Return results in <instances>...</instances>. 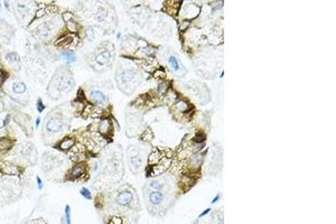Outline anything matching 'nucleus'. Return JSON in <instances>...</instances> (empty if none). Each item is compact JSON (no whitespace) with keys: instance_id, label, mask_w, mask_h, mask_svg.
<instances>
[{"instance_id":"obj_1","label":"nucleus","mask_w":336,"mask_h":224,"mask_svg":"<svg viewBox=\"0 0 336 224\" xmlns=\"http://www.w3.org/2000/svg\"><path fill=\"white\" fill-rule=\"evenodd\" d=\"M74 85L75 81L71 71L61 66L56 69L47 86V94L53 100H59L62 96L70 93Z\"/></svg>"},{"instance_id":"obj_2","label":"nucleus","mask_w":336,"mask_h":224,"mask_svg":"<svg viewBox=\"0 0 336 224\" xmlns=\"http://www.w3.org/2000/svg\"><path fill=\"white\" fill-rule=\"evenodd\" d=\"M118 87L126 94H131L141 83V74L129 66H120L116 73Z\"/></svg>"},{"instance_id":"obj_3","label":"nucleus","mask_w":336,"mask_h":224,"mask_svg":"<svg viewBox=\"0 0 336 224\" xmlns=\"http://www.w3.org/2000/svg\"><path fill=\"white\" fill-rule=\"evenodd\" d=\"M113 60V46L111 43H104L99 46L92 54L91 67L98 72L109 69Z\"/></svg>"},{"instance_id":"obj_4","label":"nucleus","mask_w":336,"mask_h":224,"mask_svg":"<svg viewBox=\"0 0 336 224\" xmlns=\"http://www.w3.org/2000/svg\"><path fill=\"white\" fill-rule=\"evenodd\" d=\"M65 122L63 119V115L59 113H55L54 115H50L45 122V130L48 133H59L64 130Z\"/></svg>"},{"instance_id":"obj_5","label":"nucleus","mask_w":336,"mask_h":224,"mask_svg":"<svg viewBox=\"0 0 336 224\" xmlns=\"http://www.w3.org/2000/svg\"><path fill=\"white\" fill-rule=\"evenodd\" d=\"M167 64L169 69H171V73L177 78H183L186 74V67L183 65L180 60L177 58L176 55L169 53L167 56Z\"/></svg>"},{"instance_id":"obj_6","label":"nucleus","mask_w":336,"mask_h":224,"mask_svg":"<svg viewBox=\"0 0 336 224\" xmlns=\"http://www.w3.org/2000/svg\"><path fill=\"white\" fill-rule=\"evenodd\" d=\"M32 2H18L17 3V17H19L20 21H28L32 17V8L29 5Z\"/></svg>"},{"instance_id":"obj_7","label":"nucleus","mask_w":336,"mask_h":224,"mask_svg":"<svg viewBox=\"0 0 336 224\" xmlns=\"http://www.w3.org/2000/svg\"><path fill=\"white\" fill-rule=\"evenodd\" d=\"M134 201V193L130 190H122L117 194V203L120 206H129Z\"/></svg>"},{"instance_id":"obj_8","label":"nucleus","mask_w":336,"mask_h":224,"mask_svg":"<svg viewBox=\"0 0 336 224\" xmlns=\"http://www.w3.org/2000/svg\"><path fill=\"white\" fill-rule=\"evenodd\" d=\"M53 32V25L50 21H46L42 25L36 28V30L34 32V34L36 35L38 38L41 39H47L50 37V34Z\"/></svg>"},{"instance_id":"obj_9","label":"nucleus","mask_w":336,"mask_h":224,"mask_svg":"<svg viewBox=\"0 0 336 224\" xmlns=\"http://www.w3.org/2000/svg\"><path fill=\"white\" fill-rule=\"evenodd\" d=\"M89 98L90 100L95 102L96 104H105L108 102V96L104 92H102L101 90H96V89H93L89 92Z\"/></svg>"},{"instance_id":"obj_10","label":"nucleus","mask_w":336,"mask_h":224,"mask_svg":"<svg viewBox=\"0 0 336 224\" xmlns=\"http://www.w3.org/2000/svg\"><path fill=\"white\" fill-rule=\"evenodd\" d=\"M165 198H166L165 194L160 190H152L148 195V201L150 203V205H154V206L160 205L165 201Z\"/></svg>"},{"instance_id":"obj_11","label":"nucleus","mask_w":336,"mask_h":224,"mask_svg":"<svg viewBox=\"0 0 336 224\" xmlns=\"http://www.w3.org/2000/svg\"><path fill=\"white\" fill-rule=\"evenodd\" d=\"M129 165L132 169V172H138L141 166H143V157L139 154H130V158H129Z\"/></svg>"},{"instance_id":"obj_12","label":"nucleus","mask_w":336,"mask_h":224,"mask_svg":"<svg viewBox=\"0 0 336 224\" xmlns=\"http://www.w3.org/2000/svg\"><path fill=\"white\" fill-rule=\"evenodd\" d=\"M84 166L81 164H77L75 165L70 172H68V178L72 181H74V179H77V178H80L81 176H82V174L84 172Z\"/></svg>"},{"instance_id":"obj_13","label":"nucleus","mask_w":336,"mask_h":224,"mask_svg":"<svg viewBox=\"0 0 336 224\" xmlns=\"http://www.w3.org/2000/svg\"><path fill=\"white\" fill-rule=\"evenodd\" d=\"M5 60H6V62H7L8 64L12 65V66H19V65H20V57H19V55L15 52L7 53L6 56H5Z\"/></svg>"},{"instance_id":"obj_14","label":"nucleus","mask_w":336,"mask_h":224,"mask_svg":"<svg viewBox=\"0 0 336 224\" xmlns=\"http://www.w3.org/2000/svg\"><path fill=\"white\" fill-rule=\"evenodd\" d=\"M11 90L15 94H24L27 92V85L24 82L18 81V82H14L11 84Z\"/></svg>"},{"instance_id":"obj_15","label":"nucleus","mask_w":336,"mask_h":224,"mask_svg":"<svg viewBox=\"0 0 336 224\" xmlns=\"http://www.w3.org/2000/svg\"><path fill=\"white\" fill-rule=\"evenodd\" d=\"M110 129H111V123L109 122V120L104 119V120L101 121L100 124H99V131L102 135H107Z\"/></svg>"},{"instance_id":"obj_16","label":"nucleus","mask_w":336,"mask_h":224,"mask_svg":"<svg viewBox=\"0 0 336 224\" xmlns=\"http://www.w3.org/2000/svg\"><path fill=\"white\" fill-rule=\"evenodd\" d=\"M61 56L66 60L67 63H74V62L76 60L75 54H74L73 52H71V51H63L62 54H61Z\"/></svg>"},{"instance_id":"obj_17","label":"nucleus","mask_w":336,"mask_h":224,"mask_svg":"<svg viewBox=\"0 0 336 224\" xmlns=\"http://www.w3.org/2000/svg\"><path fill=\"white\" fill-rule=\"evenodd\" d=\"M164 181H160V179H152V181L149 183V187H150L151 190H161L162 187H164Z\"/></svg>"},{"instance_id":"obj_18","label":"nucleus","mask_w":336,"mask_h":224,"mask_svg":"<svg viewBox=\"0 0 336 224\" xmlns=\"http://www.w3.org/2000/svg\"><path fill=\"white\" fill-rule=\"evenodd\" d=\"M73 144H74L73 139L66 138V139H64V140L61 142V145H59V148H61L62 150H67V149H70L71 147L73 146Z\"/></svg>"},{"instance_id":"obj_19","label":"nucleus","mask_w":336,"mask_h":224,"mask_svg":"<svg viewBox=\"0 0 336 224\" xmlns=\"http://www.w3.org/2000/svg\"><path fill=\"white\" fill-rule=\"evenodd\" d=\"M160 158H161L160 153H157V151L152 153L150 155V157H149V164H158L159 161H161Z\"/></svg>"},{"instance_id":"obj_20","label":"nucleus","mask_w":336,"mask_h":224,"mask_svg":"<svg viewBox=\"0 0 336 224\" xmlns=\"http://www.w3.org/2000/svg\"><path fill=\"white\" fill-rule=\"evenodd\" d=\"M177 109H178V111L179 112H187L188 111V109H189V105H188V103L187 102H185V101H179V102H177L176 104Z\"/></svg>"},{"instance_id":"obj_21","label":"nucleus","mask_w":336,"mask_h":224,"mask_svg":"<svg viewBox=\"0 0 336 224\" xmlns=\"http://www.w3.org/2000/svg\"><path fill=\"white\" fill-rule=\"evenodd\" d=\"M80 193H81V195L83 196L84 198H86V199H91L92 198V195H91V192L87 190V188H85V187H83V188H81V190H80Z\"/></svg>"},{"instance_id":"obj_22","label":"nucleus","mask_w":336,"mask_h":224,"mask_svg":"<svg viewBox=\"0 0 336 224\" xmlns=\"http://www.w3.org/2000/svg\"><path fill=\"white\" fill-rule=\"evenodd\" d=\"M65 222H66V224H72V222H71V208L68 205H66V207H65Z\"/></svg>"},{"instance_id":"obj_23","label":"nucleus","mask_w":336,"mask_h":224,"mask_svg":"<svg viewBox=\"0 0 336 224\" xmlns=\"http://www.w3.org/2000/svg\"><path fill=\"white\" fill-rule=\"evenodd\" d=\"M85 36H86V38L89 39V41H93L94 39V32H93L92 28H87L86 29V32H85Z\"/></svg>"},{"instance_id":"obj_24","label":"nucleus","mask_w":336,"mask_h":224,"mask_svg":"<svg viewBox=\"0 0 336 224\" xmlns=\"http://www.w3.org/2000/svg\"><path fill=\"white\" fill-rule=\"evenodd\" d=\"M36 107H37V110H38V112H43V111H44V109H45V105L43 104L42 99H38V100H37Z\"/></svg>"},{"instance_id":"obj_25","label":"nucleus","mask_w":336,"mask_h":224,"mask_svg":"<svg viewBox=\"0 0 336 224\" xmlns=\"http://www.w3.org/2000/svg\"><path fill=\"white\" fill-rule=\"evenodd\" d=\"M36 181H37V186H38V188H39V190H42V188H43V181H42V179L38 177V176L36 177Z\"/></svg>"},{"instance_id":"obj_26","label":"nucleus","mask_w":336,"mask_h":224,"mask_svg":"<svg viewBox=\"0 0 336 224\" xmlns=\"http://www.w3.org/2000/svg\"><path fill=\"white\" fill-rule=\"evenodd\" d=\"M210 208H207V210H206V211H204V212H202L201 213V215H200V217H203V216H205L206 215V214H209V213H210Z\"/></svg>"},{"instance_id":"obj_27","label":"nucleus","mask_w":336,"mask_h":224,"mask_svg":"<svg viewBox=\"0 0 336 224\" xmlns=\"http://www.w3.org/2000/svg\"><path fill=\"white\" fill-rule=\"evenodd\" d=\"M218 198H220V195H218V196H216V197L214 198V199H213V201H212V204H214V203H215V202H218Z\"/></svg>"},{"instance_id":"obj_28","label":"nucleus","mask_w":336,"mask_h":224,"mask_svg":"<svg viewBox=\"0 0 336 224\" xmlns=\"http://www.w3.org/2000/svg\"><path fill=\"white\" fill-rule=\"evenodd\" d=\"M39 122H41V119H39V118H37V119H36V128L39 126Z\"/></svg>"},{"instance_id":"obj_29","label":"nucleus","mask_w":336,"mask_h":224,"mask_svg":"<svg viewBox=\"0 0 336 224\" xmlns=\"http://www.w3.org/2000/svg\"><path fill=\"white\" fill-rule=\"evenodd\" d=\"M0 21H1V19H0Z\"/></svg>"}]
</instances>
